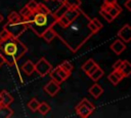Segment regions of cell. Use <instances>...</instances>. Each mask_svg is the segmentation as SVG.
<instances>
[{"mask_svg": "<svg viewBox=\"0 0 131 118\" xmlns=\"http://www.w3.org/2000/svg\"><path fill=\"white\" fill-rule=\"evenodd\" d=\"M1 95H2L1 105H3V106H9V105L13 102V96H12L6 89H3V90L1 91Z\"/></svg>", "mask_w": 131, "mask_h": 118, "instance_id": "obj_16", "label": "cell"}, {"mask_svg": "<svg viewBox=\"0 0 131 118\" xmlns=\"http://www.w3.org/2000/svg\"><path fill=\"white\" fill-rule=\"evenodd\" d=\"M3 18H4V16H3V14H2V13H0V24L2 23V21H3Z\"/></svg>", "mask_w": 131, "mask_h": 118, "instance_id": "obj_39", "label": "cell"}, {"mask_svg": "<svg viewBox=\"0 0 131 118\" xmlns=\"http://www.w3.org/2000/svg\"><path fill=\"white\" fill-rule=\"evenodd\" d=\"M91 22L93 23V25L98 29V30H100L101 28H102V24L98 21V18L97 17H94V18H91Z\"/></svg>", "mask_w": 131, "mask_h": 118, "instance_id": "obj_32", "label": "cell"}, {"mask_svg": "<svg viewBox=\"0 0 131 118\" xmlns=\"http://www.w3.org/2000/svg\"><path fill=\"white\" fill-rule=\"evenodd\" d=\"M63 2L70 7V8H77L81 5V0H63Z\"/></svg>", "mask_w": 131, "mask_h": 118, "instance_id": "obj_27", "label": "cell"}, {"mask_svg": "<svg viewBox=\"0 0 131 118\" xmlns=\"http://www.w3.org/2000/svg\"><path fill=\"white\" fill-rule=\"evenodd\" d=\"M111 49H112L116 54H121V53L126 49V44H125V42H123L121 39H117V40H115V41L112 43Z\"/></svg>", "mask_w": 131, "mask_h": 118, "instance_id": "obj_10", "label": "cell"}, {"mask_svg": "<svg viewBox=\"0 0 131 118\" xmlns=\"http://www.w3.org/2000/svg\"><path fill=\"white\" fill-rule=\"evenodd\" d=\"M18 13H19V15L21 16V18H27V17L32 13V11H31L27 6H24V7L19 10Z\"/></svg>", "mask_w": 131, "mask_h": 118, "instance_id": "obj_29", "label": "cell"}, {"mask_svg": "<svg viewBox=\"0 0 131 118\" xmlns=\"http://www.w3.org/2000/svg\"><path fill=\"white\" fill-rule=\"evenodd\" d=\"M13 115V110L9 106L0 105V118H9Z\"/></svg>", "mask_w": 131, "mask_h": 118, "instance_id": "obj_17", "label": "cell"}, {"mask_svg": "<svg viewBox=\"0 0 131 118\" xmlns=\"http://www.w3.org/2000/svg\"><path fill=\"white\" fill-rule=\"evenodd\" d=\"M51 69H52V65L45 57H41L35 64V72H37L42 77H44L47 74H49V72H50Z\"/></svg>", "mask_w": 131, "mask_h": 118, "instance_id": "obj_6", "label": "cell"}, {"mask_svg": "<svg viewBox=\"0 0 131 118\" xmlns=\"http://www.w3.org/2000/svg\"><path fill=\"white\" fill-rule=\"evenodd\" d=\"M28 51L27 46L12 36L0 39V54L3 56L5 64L14 65Z\"/></svg>", "mask_w": 131, "mask_h": 118, "instance_id": "obj_2", "label": "cell"}, {"mask_svg": "<svg viewBox=\"0 0 131 118\" xmlns=\"http://www.w3.org/2000/svg\"><path fill=\"white\" fill-rule=\"evenodd\" d=\"M103 3L106 5H113V4L117 3V0H103Z\"/></svg>", "mask_w": 131, "mask_h": 118, "instance_id": "obj_36", "label": "cell"}, {"mask_svg": "<svg viewBox=\"0 0 131 118\" xmlns=\"http://www.w3.org/2000/svg\"><path fill=\"white\" fill-rule=\"evenodd\" d=\"M56 70H57L58 74L60 75V77H61V78L63 79V81H64V80H67V79H68V78L70 77V75H71V74H70L69 72H67L66 70L61 69V68H60L59 66H57V67H56Z\"/></svg>", "mask_w": 131, "mask_h": 118, "instance_id": "obj_28", "label": "cell"}, {"mask_svg": "<svg viewBox=\"0 0 131 118\" xmlns=\"http://www.w3.org/2000/svg\"><path fill=\"white\" fill-rule=\"evenodd\" d=\"M90 17L80 8H69L52 25L57 38L72 51L77 52L93 35L89 28Z\"/></svg>", "mask_w": 131, "mask_h": 118, "instance_id": "obj_1", "label": "cell"}, {"mask_svg": "<svg viewBox=\"0 0 131 118\" xmlns=\"http://www.w3.org/2000/svg\"><path fill=\"white\" fill-rule=\"evenodd\" d=\"M32 12H34V11H36V9H37V6H38V2L36 1V0H30L28 3H27V5H26Z\"/></svg>", "mask_w": 131, "mask_h": 118, "instance_id": "obj_31", "label": "cell"}, {"mask_svg": "<svg viewBox=\"0 0 131 118\" xmlns=\"http://www.w3.org/2000/svg\"><path fill=\"white\" fill-rule=\"evenodd\" d=\"M41 37L44 38V40L49 43V42H51V41L56 37V35H55V32L53 31V29H52V28H49V29H47L46 31H44V33L42 34Z\"/></svg>", "mask_w": 131, "mask_h": 118, "instance_id": "obj_19", "label": "cell"}, {"mask_svg": "<svg viewBox=\"0 0 131 118\" xmlns=\"http://www.w3.org/2000/svg\"><path fill=\"white\" fill-rule=\"evenodd\" d=\"M39 101L37 100V99H35V97H33L32 100H30V102L28 103V107H29V109L31 110V111H33V112H36L37 111V109H38V107H39Z\"/></svg>", "mask_w": 131, "mask_h": 118, "instance_id": "obj_25", "label": "cell"}, {"mask_svg": "<svg viewBox=\"0 0 131 118\" xmlns=\"http://www.w3.org/2000/svg\"><path fill=\"white\" fill-rule=\"evenodd\" d=\"M49 74H50L51 79L54 80L55 82H57L58 84H60L61 82H63V79H62V78L60 77V75L58 74V72H57V70H56V67H55V68H52V69L50 70Z\"/></svg>", "mask_w": 131, "mask_h": 118, "instance_id": "obj_22", "label": "cell"}, {"mask_svg": "<svg viewBox=\"0 0 131 118\" xmlns=\"http://www.w3.org/2000/svg\"><path fill=\"white\" fill-rule=\"evenodd\" d=\"M89 28H90V30L92 31V33H93V34H96V33L99 31V30H98V29L93 25V23L91 22V19H90V23H89Z\"/></svg>", "mask_w": 131, "mask_h": 118, "instance_id": "obj_33", "label": "cell"}, {"mask_svg": "<svg viewBox=\"0 0 131 118\" xmlns=\"http://www.w3.org/2000/svg\"><path fill=\"white\" fill-rule=\"evenodd\" d=\"M55 21H56V17L52 12L49 14H42L35 11L29 29H31L38 37H41L44 31L51 28Z\"/></svg>", "mask_w": 131, "mask_h": 118, "instance_id": "obj_3", "label": "cell"}, {"mask_svg": "<svg viewBox=\"0 0 131 118\" xmlns=\"http://www.w3.org/2000/svg\"><path fill=\"white\" fill-rule=\"evenodd\" d=\"M88 92L94 97V99H98L102 93H103V88L97 84V83H94L93 85L90 86V88L88 89Z\"/></svg>", "mask_w": 131, "mask_h": 118, "instance_id": "obj_13", "label": "cell"}, {"mask_svg": "<svg viewBox=\"0 0 131 118\" xmlns=\"http://www.w3.org/2000/svg\"><path fill=\"white\" fill-rule=\"evenodd\" d=\"M52 1H55V0H52Z\"/></svg>", "mask_w": 131, "mask_h": 118, "instance_id": "obj_43", "label": "cell"}, {"mask_svg": "<svg viewBox=\"0 0 131 118\" xmlns=\"http://www.w3.org/2000/svg\"><path fill=\"white\" fill-rule=\"evenodd\" d=\"M36 11L39 12V13H42V14H49V13H51V11L49 10V8L45 4H43V3H38V6H37Z\"/></svg>", "mask_w": 131, "mask_h": 118, "instance_id": "obj_24", "label": "cell"}, {"mask_svg": "<svg viewBox=\"0 0 131 118\" xmlns=\"http://www.w3.org/2000/svg\"><path fill=\"white\" fill-rule=\"evenodd\" d=\"M55 1H58V2H63V0H55Z\"/></svg>", "mask_w": 131, "mask_h": 118, "instance_id": "obj_41", "label": "cell"}, {"mask_svg": "<svg viewBox=\"0 0 131 118\" xmlns=\"http://www.w3.org/2000/svg\"><path fill=\"white\" fill-rule=\"evenodd\" d=\"M50 110H51V108H50V106H49L46 102L40 103V104H39V107H38V109H37V111H38L41 115H43V116L46 115L47 113H49Z\"/></svg>", "mask_w": 131, "mask_h": 118, "instance_id": "obj_21", "label": "cell"}, {"mask_svg": "<svg viewBox=\"0 0 131 118\" xmlns=\"http://www.w3.org/2000/svg\"><path fill=\"white\" fill-rule=\"evenodd\" d=\"M59 67L61 68V69H63V70H66L67 72H69L70 74L72 73V71H73V69H74V66L71 64V62H69V61H63L60 65H59Z\"/></svg>", "mask_w": 131, "mask_h": 118, "instance_id": "obj_26", "label": "cell"}, {"mask_svg": "<svg viewBox=\"0 0 131 118\" xmlns=\"http://www.w3.org/2000/svg\"><path fill=\"white\" fill-rule=\"evenodd\" d=\"M94 110H95V106L86 97L82 99V101H80V103L75 108L76 113L82 118H87L88 116L91 115V113Z\"/></svg>", "mask_w": 131, "mask_h": 118, "instance_id": "obj_5", "label": "cell"}, {"mask_svg": "<svg viewBox=\"0 0 131 118\" xmlns=\"http://www.w3.org/2000/svg\"><path fill=\"white\" fill-rule=\"evenodd\" d=\"M118 71L122 74V76L125 77H129L131 74V65L127 60H124L120 66V68L118 69Z\"/></svg>", "mask_w": 131, "mask_h": 118, "instance_id": "obj_11", "label": "cell"}, {"mask_svg": "<svg viewBox=\"0 0 131 118\" xmlns=\"http://www.w3.org/2000/svg\"><path fill=\"white\" fill-rule=\"evenodd\" d=\"M122 62H123V60H118V61H116V62L113 64V69H114V70H118V69L120 68Z\"/></svg>", "mask_w": 131, "mask_h": 118, "instance_id": "obj_34", "label": "cell"}, {"mask_svg": "<svg viewBox=\"0 0 131 118\" xmlns=\"http://www.w3.org/2000/svg\"><path fill=\"white\" fill-rule=\"evenodd\" d=\"M44 1H49V0H44Z\"/></svg>", "mask_w": 131, "mask_h": 118, "instance_id": "obj_42", "label": "cell"}, {"mask_svg": "<svg viewBox=\"0 0 131 118\" xmlns=\"http://www.w3.org/2000/svg\"><path fill=\"white\" fill-rule=\"evenodd\" d=\"M97 66V64L94 62V60H92V58H90V60H88V61H86L83 65H82V70L86 73V74H88L91 70H93L95 67Z\"/></svg>", "mask_w": 131, "mask_h": 118, "instance_id": "obj_18", "label": "cell"}, {"mask_svg": "<svg viewBox=\"0 0 131 118\" xmlns=\"http://www.w3.org/2000/svg\"><path fill=\"white\" fill-rule=\"evenodd\" d=\"M124 77L122 76V74L118 71V70H114L112 73H110L108 74V76H107V79L112 82V84H114V85H117L122 79H123Z\"/></svg>", "mask_w": 131, "mask_h": 118, "instance_id": "obj_14", "label": "cell"}, {"mask_svg": "<svg viewBox=\"0 0 131 118\" xmlns=\"http://www.w3.org/2000/svg\"><path fill=\"white\" fill-rule=\"evenodd\" d=\"M7 19H8L9 23H15V22L21 21V16L19 15L18 12H16V11H11V12L9 13V15L7 16Z\"/></svg>", "mask_w": 131, "mask_h": 118, "instance_id": "obj_23", "label": "cell"}, {"mask_svg": "<svg viewBox=\"0 0 131 118\" xmlns=\"http://www.w3.org/2000/svg\"><path fill=\"white\" fill-rule=\"evenodd\" d=\"M21 70H23V72H24L25 74H27V75H32L33 72H35V64H34L32 61L28 60V61L25 62V64L21 66Z\"/></svg>", "mask_w": 131, "mask_h": 118, "instance_id": "obj_15", "label": "cell"}, {"mask_svg": "<svg viewBox=\"0 0 131 118\" xmlns=\"http://www.w3.org/2000/svg\"><path fill=\"white\" fill-rule=\"evenodd\" d=\"M100 9H103V10H105V11H107L111 15H112V17L115 19L120 13H121V11H122V8L119 6V4L118 3H115V4H113V5H106V4H102L101 6H100Z\"/></svg>", "mask_w": 131, "mask_h": 118, "instance_id": "obj_8", "label": "cell"}, {"mask_svg": "<svg viewBox=\"0 0 131 118\" xmlns=\"http://www.w3.org/2000/svg\"><path fill=\"white\" fill-rule=\"evenodd\" d=\"M99 13H100V15H101L107 23H112V22L114 21V18L112 17V15H111L107 11H105V10H103V9H100V10H99Z\"/></svg>", "mask_w": 131, "mask_h": 118, "instance_id": "obj_30", "label": "cell"}, {"mask_svg": "<svg viewBox=\"0 0 131 118\" xmlns=\"http://www.w3.org/2000/svg\"><path fill=\"white\" fill-rule=\"evenodd\" d=\"M103 74H104V72H103V70L97 65L93 70H91L87 75L94 81V82H96V81H98V79H100L102 76H103Z\"/></svg>", "mask_w": 131, "mask_h": 118, "instance_id": "obj_12", "label": "cell"}, {"mask_svg": "<svg viewBox=\"0 0 131 118\" xmlns=\"http://www.w3.org/2000/svg\"><path fill=\"white\" fill-rule=\"evenodd\" d=\"M1 102H2V95H1V91H0V105H1Z\"/></svg>", "mask_w": 131, "mask_h": 118, "instance_id": "obj_40", "label": "cell"}, {"mask_svg": "<svg viewBox=\"0 0 131 118\" xmlns=\"http://www.w3.org/2000/svg\"><path fill=\"white\" fill-rule=\"evenodd\" d=\"M4 64H5V61H4L3 56H2L1 54H0V68H1V67H2V66H3Z\"/></svg>", "mask_w": 131, "mask_h": 118, "instance_id": "obj_38", "label": "cell"}, {"mask_svg": "<svg viewBox=\"0 0 131 118\" xmlns=\"http://www.w3.org/2000/svg\"><path fill=\"white\" fill-rule=\"evenodd\" d=\"M117 35H118L119 39H121L123 42H125V43L130 42V40H131V27H130V25H128V24L124 25L118 31Z\"/></svg>", "mask_w": 131, "mask_h": 118, "instance_id": "obj_7", "label": "cell"}, {"mask_svg": "<svg viewBox=\"0 0 131 118\" xmlns=\"http://www.w3.org/2000/svg\"><path fill=\"white\" fill-rule=\"evenodd\" d=\"M130 4H131V0H126V2H125V4H124L125 7L127 8V10H129V11L131 10V5H130Z\"/></svg>", "mask_w": 131, "mask_h": 118, "instance_id": "obj_37", "label": "cell"}, {"mask_svg": "<svg viewBox=\"0 0 131 118\" xmlns=\"http://www.w3.org/2000/svg\"><path fill=\"white\" fill-rule=\"evenodd\" d=\"M44 90H45V92L48 93L50 96H54V95L60 90V85H59L57 82H55L54 80L51 79L50 81H48V82L45 84Z\"/></svg>", "mask_w": 131, "mask_h": 118, "instance_id": "obj_9", "label": "cell"}, {"mask_svg": "<svg viewBox=\"0 0 131 118\" xmlns=\"http://www.w3.org/2000/svg\"><path fill=\"white\" fill-rule=\"evenodd\" d=\"M3 29H5L10 36H12L14 38H18L28 29V27L25 25V23L23 22V18H21V21L15 22V23L7 22V24L4 25Z\"/></svg>", "mask_w": 131, "mask_h": 118, "instance_id": "obj_4", "label": "cell"}, {"mask_svg": "<svg viewBox=\"0 0 131 118\" xmlns=\"http://www.w3.org/2000/svg\"><path fill=\"white\" fill-rule=\"evenodd\" d=\"M8 36H10V35L8 34V32H7L5 29H3V30L0 32V39H4V38H6V37H8Z\"/></svg>", "mask_w": 131, "mask_h": 118, "instance_id": "obj_35", "label": "cell"}, {"mask_svg": "<svg viewBox=\"0 0 131 118\" xmlns=\"http://www.w3.org/2000/svg\"><path fill=\"white\" fill-rule=\"evenodd\" d=\"M61 3H62V4H61V5H60V6H59V7H58L54 12H52V13L54 14V16L56 17V19H57L58 17H60L61 15H63V14H64V12L70 8V7H69L64 2H61Z\"/></svg>", "mask_w": 131, "mask_h": 118, "instance_id": "obj_20", "label": "cell"}]
</instances>
